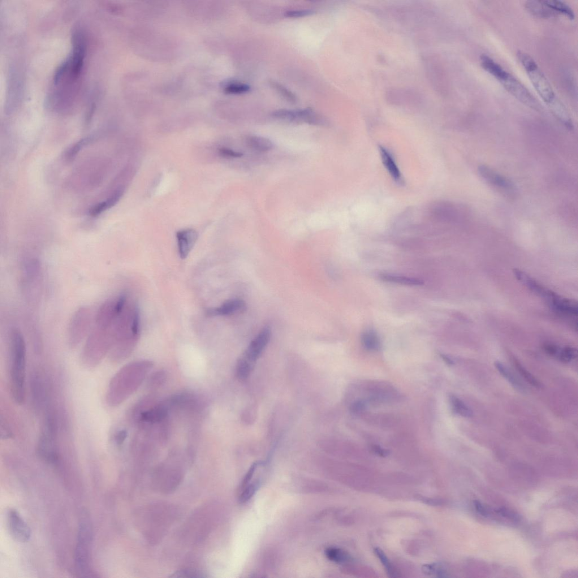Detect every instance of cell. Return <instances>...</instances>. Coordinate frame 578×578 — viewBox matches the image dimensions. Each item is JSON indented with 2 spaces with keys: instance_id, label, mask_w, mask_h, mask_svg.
<instances>
[{
  "instance_id": "cell-26",
  "label": "cell",
  "mask_w": 578,
  "mask_h": 578,
  "mask_svg": "<svg viewBox=\"0 0 578 578\" xmlns=\"http://www.w3.org/2000/svg\"><path fill=\"white\" fill-rule=\"evenodd\" d=\"M513 364L516 366L518 372L521 375L526 381L529 382L530 385L537 388V389H541L542 387V384L538 379L533 376L527 369H526L522 365L520 362L517 360L515 357L513 358Z\"/></svg>"
},
{
  "instance_id": "cell-19",
  "label": "cell",
  "mask_w": 578,
  "mask_h": 578,
  "mask_svg": "<svg viewBox=\"0 0 578 578\" xmlns=\"http://www.w3.org/2000/svg\"><path fill=\"white\" fill-rule=\"evenodd\" d=\"M246 144L250 148L260 152H267L274 147L273 142L267 138L250 136L246 139Z\"/></svg>"
},
{
  "instance_id": "cell-22",
  "label": "cell",
  "mask_w": 578,
  "mask_h": 578,
  "mask_svg": "<svg viewBox=\"0 0 578 578\" xmlns=\"http://www.w3.org/2000/svg\"><path fill=\"white\" fill-rule=\"evenodd\" d=\"M167 414V408L163 405H159L150 410L142 413L141 418L142 421L146 422H157L165 419Z\"/></svg>"
},
{
  "instance_id": "cell-40",
  "label": "cell",
  "mask_w": 578,
  "mask_h": 578,
  "mask_svg": "<svg viewBox=\"0 0 578 578\" xmlns=\"http://www.w3.org/2000/svg\"><path fill=\"white\" fill-rule=\"evenodd\" d=\"M127 437V433L126 430H120L117 434L115 435V442L118 445H121L125 441Z\"/></svg>"
},
{
  "instance_id": "cell-8",
  "label": "cell",
  "mask_w": 578,
  "mask_h": 578,
  "mask_svg": "<svg viewBox=\"0 0 578 578\" xmlns=\"http://www.w3.org/2000/svg\"><path fill=\"white\" fill-rule=\"evenodd\" d=\"M7 525L11 536L15 541L27 542L31 538V530L29 526L16 510L8 511Z\"/></svg>"
},
{
  "instance_id": "cell-43",
  "label": "cell",
  "mask_w": 578,
  "mask_h": 578,
  "mask_svg": "<svg viewBox=\"0 0 578 578\" xmlns=\"http://www.w3.org/2000/svg\"><path fill=\"white\" fill-rule=\"evenodd\" d=\"M1 435L3 439L9 438L11 436V431L8 429L6 425L1 424Z\"/></svg>"
},
{
  "instance_id": "cell-13",
  "label": "cell",
  "mask_w": 578,
  "mask_h": 578,
  "mask_svg": "<svg viewBox=\"0 0 578 578\" xmlns=\"http://www.w3.org/2000/svg\"><path fill=\"white\" fill-rule=\"evenodd\" d=\"M245 301L235 298L228 300L218 307L210 308L206 310V315L209 317L228 316L242 311L245 308Z\"/></svg>"
},
{
  "instance_id": "cell-34",
  "label": "cell",
  "mask_w": 578,
  "mask_h": 578,
  "mask_svg": "<svg viewBox=\"0 0 578 578\" xmlns=\"http://www.w3.org/2000/svg\"><path fill=\"white\" fill-rule=\"evenodd\" d=\"M108 209L106 201H103L94 205L89 210V213L91 217H96Z\"/></svg>"
},
{
  "instance_id": "cell-33",
  "label": "cell",
  "mask_w": 578,
  "mask_h": 578,
  "mask_svg": "<svg viewBox=\"0 0 578 578\" xmlns=\"http://www.w3.org/2000/svg\"><path fill=\"white\" fill-rule=\"evenodd\" d=\"M250 89L251 88L248 84L234 83L227 85L225 90L228 93L243 94L248 92Z\"/></svg>"
},
{
  "instance_id": "cell-29",
  "label": "cell",
  "mask_w": 578,
  "mask_h": 578,
  "mask_svg": "<svg viewBox=\"0 0 578 578\" xmlns=\"http://www.w3.org/2000/svg\"><path fill=\"white\" fill-rule=\"evenodd\" d=\"M271 85L275 90H277L280 94H281L284 98L287 100L292 103H295L297 101V98L294 94H293L290 90L285 87L284 86L281 84L276 81H271Z\"/></svg>"
},
{
  "instance_id": "cell-11",
  "label": "cell",
  "mask_w": 578,
  "mask_h": 578,
  "mask_svg": "<svg viewBox=\"0 0 578 578\" xmlns=\"http://www.w3.org/2000/svg\"><path fill=\"white\" fill-rule=\"evenodd\" d=\"M198 233L193 229H186L177 232L180 257L185 260L188 256L198 240Z\"/></svg>"
},
{
  "instance_id": "cell-39",
  "label": "cell",
  "mask_w": 578,
  "mask_h": 578,
  "mask_svg": "<svg viewBox=\"0 0 578 578\" xmlns=\"http://www.w3.org/2000/svg\"><path fill=\"white\" fill-rule=\"evenodd\" d=\"M497 512L499 513L500 515H501L505 517H507L508 519H510L513 520H517L518 519H519V517H518V516L516 515L514 513L511 512V511L507 510V509L500 508Z\"/></svg>"
},
{
  "instance_id": "cell-17",
  "label": "cell",
  "mask_w": 578,
  "mask_h": 578,
  "mask_svg": "<svg viewBox=\"0 0 578 578\" xmlns=\"http://www.w3.org/2000/svg\"><path fill=\"white\" fill-rule=\"evenodd\" d=\"M379 152H380L381 154L383 165L386 167L388 172H389L392 179L396 181V182H400L401 180H402V176H401L399 168L398 166H397L391 154L389 153V151L385 148L382 147V146L379 147Z\"/></svg>"
},
{
  "instance_id": "cell-16",
  "label": "cell",
  "mask_w": 578,
  "mask_h": 578,
  "mask_svg": "<svg viewBox=\"0 0 578 578\" xmlns=\"http://www.w3.org/2000/svg\"><path fill=\"white\" fill-rule=\"evenodd\" d=\"M481 66L484 70L499 80L507 72V71L499 63L496 62L489 56L482 54L480 57Z\"/></svg>"
},
{
  "instance_id": "cell-5",
  "label": "cell",
  "mask_w": 578,
  "mask_h": 578,
  "mask_svg": "<svg viewBox=\"0 0 578 578\" xmlns=\"http://www.w3.org/2000/svg\"><path fill=\"white\" fill-rule=\"evenodd\" d=\"M94 319L92 310L88 307H82L76 310L68 327V338L72 345L79 343L83 339Z\"/></svg>"
},
{
  "instance_id": "cell-37",
  "label": "cell",
  "mask_w": 578,
  "mask_h": 578,
  "mask_svg": "<svg viewBox=\"0 0 578 578\" xmlns=\"http://www.w3.org/2000/svg\"><path fill=\"white\" fill-rule=\"evenodd\" d=\"M314 12L313 10H290L286 12V16L289 18H299L312 15Z\"/></svg>"
},
{
  "instance_id": "cell-9",
  "label": "cell",
  "mask_w": 578,
  "mask_h": 578,
  "mask_svg": "<svg viewBox=\"0 0 578 578\" xmlns=\"http://www.w3.org/2000/svg\"><path fill=\"white\" fill-rule=\"evenodd\" d=\"M271 336V331L269 328L266 327L262 329L250 342L242 357L256 364L257 360L268 345Z\"/></svg>"
},
{
  "instance_id": "cell-31",
  "label": "cell",
  "mask_w": 578,
  "mask_h": 578,
  "mask_svg": "<svg viewBox=\"0 0 578 578\" xmlns=\"http://www.w3.org/2000/svg\"><path fill=\"white\" fill-rule=\"evenodd\" d=\"M559 359L564 363H570V362L575 359L577 356V351L576 349L573 347H567L564 348L563 350L559 352Z\"/></svg>"
},
{
  "instance_id": "cell-27",
  "label": "cell",
  "mask_w": 578,
  "mask_h": 578,
  "mask_svg": "<svg viewBox=\"0 0 578 578\" xmlns=\"http://www.w3.org/2000/svg\"><path fill=\"white\" fill-rule=\"evenodd\" d=\"M92 141L93 138L90 137L84 138V139L76 142L75 144L73 145L71 147L67 150L65 155L66 160L68 161L73 160V159L76 157V155L78 154L80 152V151L83 149L85 146L89 144Z\"/></svg>"
},
{
  "instance_id": "cell-10",
  "label": "cell",
  "mask_w": 578,
  "mask_h": 578,
  "mask_svg": "<svg viewBox=\"0 0 578 578\" xmlns=\"http://www.w3.org/2000/svg\"><path fill=\"white\" fill-rule=\"evenodd\" d=\"M44 373L37 372L31 381V391L35 405L38 408L46 406L49 394V384Z\"/></svg>"
},
{
  "instance_id": "cell-15",
  "label": "cell",
  "mask_w": 578,
  "mask_h": 578,
  "mask_svg": "<svg viewBox=\"0 0 578 578\" xmlns=\"http://www.w3.org/2000/svg\"><path fill=\"white\" fill-rule=\"evenodd\" d=\"M525 7L532 14L541 18H550L555 16L556 12L547 6L543 1H528Z\"/></svg>"
},
{
  "instance_id": "cell-38",
  "label": "cell",
  "mask_w": 578,
  "mask_h": 578,
  "mask_svg": "<svg viewBox=\"0 0 578 578\" xmlns=\"http://www.w3.org/2000/svg\"><path fill=\"white\" fill-rule=\"evenodd\" d=\"M365 403L363 400H357L352 403L350 407V411L353 413H359L363 411L365 408Z\"/></svg>"
},
{
  "instance_id": "cell-35",
  "label": "cell",
  "mask_w": 578,
  "mask_h": 578,
  "mask_svg": "<svg viewBox=\"0 0 578 578\" xmlns=\"http://www.w3.org/2000/svg\"><path fill=\"white\" fill-rule=\"evenodd\" d=\"M219 153L222 157L227 158H240L243 155L242 153L226 148L220 149L219 150Z\"/></svg>"
},
{
  "instance_id": "cell-4",
  "label": "cell",
  "mask_w": 578,
  "mask_h": 578,
  "mask_svg": "<svg viewBox=\"0 0 578 578\" xmlns=\"http://www.w3.org/2000/svg\"><path fill=\"white\" fill-rule=\"evenodd\" d=\"M92 538V529L89 522L88 520H82L77 536L75 554L76 570L81 577H91L90 547Z\"/></svg>"
},
{
  "instance_id": "cell-25",
  "label": "cell",
  "mask_w": 578,
  "mask_h": 578,
  "mask_svg": "<svg viewBox=\"0 0 578 578\" xmlns=\"http://www.w3.org/2000/svg\"><path fill=\"white\" fill-rule=\"evenodd\" d=\"M255 365L241 356L236 366L237 377L241 381L245 380L252 374Z\"/></svg>"
},
{
  "instance_id": "cell-24",
  "label": "cell",
  "mask_w": 578,
  "mask_h": 578,
  "mask_svg": "<svg viewBox=\"0 0 578 578\" xmlns=\"http://www.w3.org/2000/svg\"><path fill=\"white\" fill-rule=\"evenodd\" d=\"M495 365L496 368L499 370V372L502 375V376L507 379V380L512 384V385L518 390L520 391H525V388L515 376L509 370L506 366H505L501 362L499 361H495Z\"/></svg>"
},
{
  "instance_id": "cell-12",
  "label": "cell",
  "mask_w": 578,
  "mask_h": 578,
  "mask_svg": "<svg viewBox=\"0 0 578 578\" xmlns=\"http://www.w3.org/2000/svg\"><path fill=\"white\" fill-rule=\"evenodd\" d=\"M478 173L487 182L494 186L506 190L514 189V184L506 177L498 173L488 166L482 165L478 167Z\"/></svg>"
},
{
  "instance_id": "cell-23",
  "label": "cell",
  "mask_w": 578,
  "mask_h": 578,
  "mask_svg": "<svg viewBox=\"0 0 578 578\" xmlns=\"http://www.w3.org/2000/svg\"><path fill=\"white\" fill-rule=\"evenodd\" d=\"M450 402L452 411L454 413L464 417L473 416V411L463 401L455 395L450 396Z\"/></svg>"
},
{
  "instance_id": "cell-3",
  "label": "cell",
  "mask_w": 578,
  "mask_h": 578,
  "mask_svg": "<svg viewBox=\"0 0 578 578\" xmlns=\"http://www.w3.org/2000/svg\"><path fill=\"white\" fill-rule=\"evenodd\" d=\"M57 438V422L52 415H48L43 423L37 447L38 456L47 463H54L58 459Z\"/></svg>"
},
{
  "instance_id": "cell-21",
  "label": "cell",
  "mask_w": 578,
  "mask_h": 578,
  "mask_svg": "<svg viewBox=\"0 0 578 578\" xmlns=\"http://www.w3.org/2000/svg\"><path fill=\"white\" fill-rule=\"evenodd\" d=\"M543 2L547 6L555 12L556 14H562L567 17L569 19L574 20L575 19V12L571 7L566 3L562 1H558V0H551V1Z\"/></svg>"
},
{
  "instance_id": "cell-41",
  "label": "cell",
  "mask_w": 578,
  "mask_h": 578,
  "mask_svg": "<svg viewBox=\"0 0 578 578\" xmlns=\"http://www.w3.org/2000/svg\"><path fill=\"white\" fill-rule=\"evenodd\" d=\"M474 506H475L476 510L483 516L487 517L489 516V512L487 509L483 506V505L478 501L474 502Z\"/></svg>"
},
{
  "instance_id": "cell-32",
  "label": "cell",
  "mask_w": 578,
  "mask_h": 578,
  "mask_svg": "<svg viewBox=\"0 0 578 578\" xmlns=\"http://www.w3.org/2000/svg\"><path fill=\"white\" fill-rule=\"evenodd\" d=\"M326 554L330 560L336 563H343L348 559L347 554L339 549H329L326 551Z\"/></svg>"
},
{
  "instance_id": "cell-45",
  "label": "cell",
  "mask_w": 578,
  "mask_h": 578,
  "mask_svg": "<svg viewBox=\"0 0 578 578\" xmlns=\"http://www.w3.org/2000/svg\"><path fill=\"white\" fill-rule=\"evenodd\" d=\"M440 356H441L442 359L444 361V362H445L447 364L450 365L454 364V361H453L449 357L445 355L442 354V353L441 354H440Z\"/></svg>"
},
{
  "instance_id": "cell-36",
  "label": "cell",
  "mask_w": 578,
  "mask_h": 578,
  "mask_svg": "<svg viewBox=\"0 0 578 578\" xmlns=\"http://www.w3.org/2000/svg\"><path fill=\"white\" fill-rule=\"evenodd\" d=\"M424 572L428 575H438L439 577H446V573L436 565H428L423 567Z\"/></svg>"
},
{
  "instance_id": "cell-44",
  "label": "cell",
  "mask_w": 578,
  "mask_h": 578,
  "mask_svg": "<svg viewBox=\"0 0 578 578\" xmlns=\"http://www.w3.org/2000/svg\"><path fill=\"white\" fill-rule=\"evenodd\" d=\"M373 450L374 452H376L377 454L381 456H386L388 455V452L386 450L377 446H373Z\"/></svg>"
},
{
  "instance_id": "cell-6",
  "label": "cell",
  "mask_w": 578,
  "mask_h": 578,
  "mask_svg": "<svg viewBox=\"0 0 578 578\" xmlns=\"http://www.w3.org/2000/svg\"><path fill=\"white\" fill-rule=\"evenodd\" d=\"M507 91L524 105L532 109L541 111L542 107L529 90L508 71L498 80Z\"/></svg>"
},
{
  "instance_id": "cell-18",
  "label": "cell",
  "mask_w": 578,
  "mask_h": 578,
  "mask_svg": "<svg viewBox=\"0 0 578 578\" xmlns=\"http://www.w3.org/2000/svg\"><path fill=\"white\" fill-rule=\"evenodd\" d=\"M361 342L364 348L369 351H377L381 348L380 338L373 329L366 330L362 333Z\"/></svg>"
},
{
  "instance_id": "cell-42",
  "label": "cell",
  "mask_w": 578,
  "mask_h": 578,
  "mask_svg": "<svg viewBox=\"0 0 578 578\" xmlns=\"http://www.w3.org/2000/svg\"><path fill=\"white\" fill-rule=\"evenodd\" d=\"M545 350L548 354L552 356L558 355L559 352V348L552 344H547L545 346Z\"/></svg>"
},
{
  "instance_id": "cell-28",
  "label": "cell",
  "mask_w": 578,
  "mask_h": 578,
  "mask_svg": "<svg viewBox=\"0 0 578 578\" xmlns=\"http://www.w3.org/2000/svg\"><path fill=\"white\" fill-rule=\"evenodd\" d=\"M374 552L378 559L380 560V562L383 564V567H385L387 575H389L390 577H396L397 573L395 569L393 566H392L385 553H384L381 550L377 549V548L374 549Z\"/></svg>"
},
{
  "instance_id": "cell-14",
  "label": "cell",
  "mask_w": 578,
  "mask_h": 578,
  "mask_svg": "<svg viewBox=\"0 0 578 578\" xmlns=\"http://www.w3.org/2000/svg\"><path fill=\"white\" fill-rule=\"evenodd\" d=\"M552 114L569 129L573 128L572 120L569 112L562 101L556 96L554 100L547 104Z\"/></svg>"
},
{
  "instance_id": "cell-20",
  "label": "cell",
  "mask_w": 578,
  "mask_h": 578,
  "mask_svg": "<svg viewBox=\"0 0 578 578\" xmlns=\"http://www.w3.org/2000/svg\"><path fill=\"white\" fill-rule=\"evenodd\" d=\"M379 278L383 281L404 285V286H420L424 284L422 280L413 278L405 277V276H401L392 274H382L379 275Z\"/></svg>"
},
{
  "instance_id": "cell-30",
  "label": "cell",
  "mask_w": 578,
  "mask_h": 578,
  "mask_svg": "<svg viewBox=\"0 0 578 578\" xmlns=\"http://www.w3.org/2000/svg\"><path fill=\"white\" fill-rule=\"evenodd\" d=\"M206 576L199 571L194 570H190V569H185V570H181L172 574V575L170 576V578H206Z\"/></svg>"
},
{
  "instance_id": "cell-2",
  "label": "cell",
  "mask_w": 578,
  "mask_h": 578,
  "mask_svg": "<svg viewBox=\"0 0 578 578\" xmlns=\"http://www.w3.org/2000/svg\"><path fill=\"white\" fill-rule=\"evenodd\" d=\"M517 55L519 61L524 67L539 96L547 105L549 104L556 97V95L549 80L532 56L523 51H518Z\"/></svg>"
},
{
  "instance_id": "cell-1",
  "label": "cell",
  "mask_w": 578,
  "mask_h": 578,
  "mask_svg": "<svg viewBox=\"0 0 578 578\" xmlns=\"http://www.w3.org/2000/svg\"><path fill=\"white\" fill-rule=\"evenodd\" d=\"M10 391L16 403L21 404L25 399L26 377V345L22 333L14 328L10 334Z\"/></svg>"
},
{
  "instance_id": "cell-7",
  "label": "cell",
  "mask_w": 578,
  "mask_h": 578,
  "mask_svg": "<svg viewBox=\"0 0 578 578\" xmlns=\"http://www.w3.org/2000/svg\"><path fill=\"white\" fill-rule=\"evenodd\" d=\"M387 101L395 106H422L424 99L417 90L409 88H393L388 90L386 94Z\"/></svg>"
}]
</instances>
